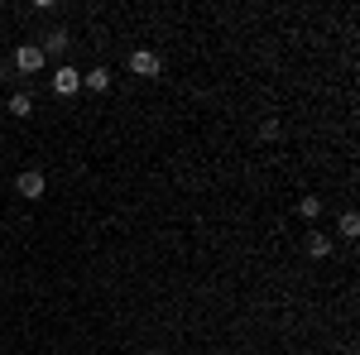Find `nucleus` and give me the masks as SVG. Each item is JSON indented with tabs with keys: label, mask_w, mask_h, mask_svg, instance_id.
<instances>
[{
	"label": "nucleus",
	"mask_w": 360,
	"mask_h": 355,
	"mask_svg": "<svg viewBox=\"0 0 360 355\" xmlns=\"http://www.w3.org/2000/svg\"><path fill=\"white\" fill-rule=\"evenodd\" d=\"M44 63H49V58H44V49H39V44H20V49H15V58H10V67H15V72H39V67H44Z\"/></svg>",
	"instance_id": "f257e3e1"
},
{
	"label": "nucleus",
	"mask_w": 360,
	"mask_h": 355,
	"mask_svg": "<svg viewBox=\"0 0 360 355\" xmlns=\"http://www.w3.org/2000/svg\"><path fill=\"white\" fill-rule=\"evenodd\" d=\"M49 86H53V96H77V86H82V72H77L72 63H63L53 77H49Z\"/></svg>",
	"instance_id": "f03ea898"
},
{
	"label": "nucleus",
	"mask_w": 360,
	"mask_h": 355,
	"mask_svg": "<svg viewBox=\"0 0 360 355\" xmlns=\"http://www.w3.org/2000/svg\"><path fill=\"white\" fill-rule=\"evenodd\" d=\"M130 72H135V77H159L164 63H159V53H149V49H135V53H130Z\"/></svg>",
	"instance_id": "7ed1b4c3"
},
{
	"label": "nucleus",
	"mask_w": 360,
	"mask_h": 355,
	"mask_svg": "<svg viewBox=\"0 0 360 355\" xmlns=\"http://www.w3.org/2000/svg\"><path fill=\"white\" fill-rule=\"evenodd\" d=\"M44 188H49V183H44V173H39V168H25V173L15 178V192L29 197V202H34V197H44Z\"/></svg>",
	"instance_id": "20e7f679"
},
{
	"label": "nucleus",
	"mask_w": 360,
	"mask_h": 355,
	"mask_svg": "<svg viewBox=\"0 0 360 355\" xmlns=\"http://www.w3.org/2000/svg\"><path fill=\"white\" fill-rule=\"evenodd\" d=\"M68 44H72V39H68V29H53V34H44V44H39V49H44V58H63V63H68Z\"/></svg>",
	"instance_id": "39448f33"
},
{
	"label": "nucleus",
	"mask_w": 360,
	"mask_h": 355,
	"mask_svg": "<svg viewBox=\"0 0 360 355\" xmlns=\"http://www.w3.org/2000/svg\"><path fill=\"white\" fill-rule=\"evenodd\" d=\"M307 254H312V259H327V254H332V235L312 231V235H307Z\"/></svg>",
	"instance_id": "423d86ee"
},
{
	"label": "nucleus",
	"mask_w": 360,
	"mask_h": 355,
	"mask_svg": "<svg viewBox=\"0 0 360 355\" xmlns=\"http://www.w3.org/2000/svg\"><path fill=\"white\" fill-rule=\"evenodd\" d=\"M82 86H91V91H106V86H111V67H91V72H82Z\"/></svg>",
	"instance_id": "0eeeda50"
},
{
	"label": "nucleus",
	"mask_w": 360,
	"mask_h": 355,
	"mask_svg": "<svg viewBox=\"0 0 360 355\" xmlns=\"http://www.w3.org/2000/svg\"><path fill=\"white\" fill-rule=\"evenodd\" d=\"M298 217H303V221H317V217H322V197H312V192H307L303 202H298Z\"/></svg>",
	"instance_id": "6e6552de"
},
{
	"label": "nucleus",
	"mask_w": 360,
	"mask_h": 355,
	"mask_svg": "<svg viewBox=\"0 0 360 355\" xmlns=\"http://www.w3.org/2000/svg\"><path fill=\"white\" fill-rule=\"evenodd\" d=\"M336 231H341L346 240H356V235H360V217H356V212H341V221H336Z\"/></svg>",
	"instance_id": "1a4fd4ad"
},
{
	"label": "nucleus",
	"mask_w": 360,
	"mask_h": 355,
	"mask_svg": "<svg viewBox=\"0 0 360 355\" xmlns=\"http://www.w3.org/2000/svg\"><path fill=\"white\" fill-rule=\"evenodd\" d=\"M10 115H34V101H29V91H15V96H10Z\"/></svg>",
	"instance_id": "9d476101"
},
{
	"label": "nucleus",
	"mask_w": 360,
	"mask_h": 355,
	"mask_svg": "<svg viewBox=\"0 0 360 355\" xmlns=\"http://www.w3.org/2000/svg\"><path fill=\"white\" fill-rule=\"evenodd\" d=\"M259 139H278V120H264L259 125Z\"/></svg>",
	"instance_id": "9b49d317"
},
{
	"label": "nucleus",
	"mask_w": 360,
	"mask_h": 355,
	"mask_svg": "<svg viewBox=\"0 0 360 355\" xmlns=\"http://www.w3.org/2000/svg\"><path fill=\"white\" fill-rule=\"evenodd\" d=\"M5 77H10V63H5V58H0V82H5Z\"/></svg>",
	"instance_id": "f8f14e48"
},
{
	"label": "nucleus",
	"mask_w": 360,
	"mask_h": 355,
	"mask_svg": "<svg viewBox=\"0 0 360 355\" xmlns=\"http://www.w3.org/2000/svg\"><path fill=\"white\" fill-rule=\"evenodd\" d=\"M144 355H164V351H144Z\"/></svg>",
	"instance_id": "ddd939ff"
}]
</instances>
